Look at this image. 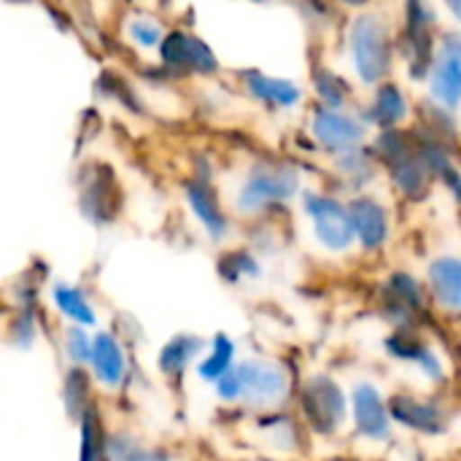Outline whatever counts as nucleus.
<instances>
[{
	"instance_id": "obj_1",
	"label": "nucleus",
	"mask_w": 461,
	"mask_h": 461,
	"mask_svg": "<svg viewBox=\"0 0 461 461\" xmlns=\"http://www.w3.org/2000/svg\"><path fill=\"white\" fill-rule=\"evenodd\" d=\"M305 189L303 170L289 159L276 157H259L251 159L240 176L235 178V186L230 194H224V203L232 213V219H267L273 211L300 200Z\"/></svg>"
},
{
	"instance_id": "obj_2",
	"label": "nucleus",
	"mask_w": 461,
	"mask_h": 461,
	"mask_svg": "<svg viewBox=\"0 0 461 461\" xmlns=\"http://www.w3.org/2000/svg\"><path fill=\"white\" fill-rule=\"evenodd\" d=\"M346 59L359 86L373 89L394 76L397 30L381 8L351 14L346 24Z\"/></svg>"
},
{
	"instance_id": "obj_3",
	"label": "nucleus",
	"mask_w": 461,
	"mask_h": 461,
	"mask_svg": "<svg viewBox=\"0 0 461 461\" xmlns=\"http://www.w3.org/2000/svg\"><path fill=\"white\" fill-rule=\"evenodd\" d=\"M213 397L227 408H249L257 413L281 411L292 394V375L284 362L270 357L238 359L213 386Z\"/></svg>"
},
{
	"instance_id": "obj_4",
	"label": "nucleus",
	"mask_w": 461,
	"mask_h": 461,
	"mask_svg": "<svg viewBox=\"0 0 461 461\" xmlns=\"http://www.w3.org/2000/svg\"><path fill=\"white\" fill-rule=\"evenodd\" d=\"M370 149L394 186V192L408 200V203H421L432 194L435 178L429 176L427 165L421 162L413 140V130L408 127H389V130H375L370 135Z\"/></svg>"
},
{
	"instance_id": "obj_5",
	"label": "nucleus",
	"mask_w": 461,
	"mask_h": 461,
	"mask_svg": "<svg viewBox=\"0 0 461 461\" xmlns=\"http://www.w3.org/2000/svg\"><path fill=\"white\" fill-rule=\"evenodd\" d=\"M438 11L432 0H405L402 22L397 30V57L405 59V70L413 81H424L438 49Z\"/></svg>"
},
{
	"instance_id": "obj_6",
	"label": "nucleus",
	"mask_w": 461,
	"mask_h": 461,
	"mask_svg": "<svg viewBox=\"0 0 461 461\" xmlns=\"http://www.w3.org/2000/svg\"><path fill=\"white\" fill-rule=\"evenodd\" d=\"M300 211L311 227V235L319 249L327 254H348L357 240L348 219V205L340 194L327 189H303L300 194Z\"/></svg>"
},
{
	"instance_id": "obj_7",
	"label": "nucleus",
	"mask_w": 461,
	"mask_h": 461,
	"mask_svg": "<svg viewBox=\"0 0 461 461\" xmlns=\"http://www.w3.org/2000/svg\"><path fill=\"white\" fill-rule=\"evenodd\" d=\"M157 65H162L170 76L184 78H213L221 73V59L213 46L186 27L167 30L157 54Z\"/></svg>"
},
{
	"instance_id": "obj_8",
	"label": "nucleus",
	"mask_w": 461,
	"mask_h": 461,
	"mask_svg": "<svg viewBox=\"0 0 461 461\" xmlns=\"http://www.w3.org/2000/svg\"><path fill=\"white\" fill-rule=\"evenodd\" d=\"M300 416L319 438H332L348 421V397L330 375H311L300 389Z\"/></svg>"
},
{
	"instance_id": "obj_9",
	"label": "nucleus",
	"mask_w": 461,
	"mask_h": 461,
	"mask_svg": "<svg viewBox=\"0 0 461 461\" xmlns=\"http://www.w3.org/2000/svg\"><path fill=\"white\" fill-rule=\"evenodd\" d=\"M305 130H308V138L313 140V149L327 157L362 146L373 135V130L365 124L357 108H327V105L311 108Z\"/></svg>"
},
{
	"instance_id": "obj_10",
	"label": "nucleus",
	"mask_w": 461,
	"mask_h": 461,
	"mask_svg": "<svg viewBox=\"0 0 461 461\" xmlns=\"http://www.w3.org/2000/svg\"><path fill=\"white\" fill-rule=\"evenodd\" d=\"M427 100L443 111H461V27L440 30L432 65L427 70Z\"/></svg>"
},
{
	"instance_id": "obj_11",
	"label": "nucleus",
	"mask_w": 461,
	"mask_h": 461,
	"mask_svg": "<svg viewBox=\"0 0 461 461\" xmlns=\"http://www.w3.org/2000/svg\"><path fill=\"white\" fill-rule=\"evenodd\" d=\"M181 200L186 213L197 221L211 243H224L232 235V213L224 203V194L208 176H192L181 186Z\"/></svg>"
},
{
	"instance_id": "obj_12",
	"label": "nucleus",
	"mask_w": 461,
	"mask_h": 461,
	"mask_svg": "<svg viewBox=\"0 0 461 461\" xmlns=\"http://www.w3.org/2000/svg\"><path fill=\"white\" fill-rule=\"evenodd\" d=\"M86 373L100 394H119L127 389L132 375V362L124 340L113 330H95L92 335V357Z\"/></svg>"
},
{
	"instance_id": "obj_13",
	"label": "nucleus",
	"mask_w": 461,
	"mask_h": 461,
	"mask_svg": "<svg viewBox=\"0 0 461 461\" xmlns=\"http://www.w3.org/2000/svg\"><path fill=\"white\" fill-rule=\"evenodd\" d=\"M348 205V219L354 230V240L365 254H381L394 232L392 211L389 205L373 194V192H359L346 200Z\"/></svg>"
},
{
	"instance_id": "obj_14",
	"label": "nucleus",
	"mask_w": 461,
	"mask_h": 461,
	"mask_svg": "<svg viewBox=\"0 0 461 461\" xmlns=\"http://www.w3.org/2000/svg\"><path fill=\"white\" fill-rule=\"evenodd\" d=\"M348 413L354 421V432L362 440L370 443H386L392 440L394 432V421L389 413V402L384 397V392L370 384V381H359L348 397Z\"/></svg>"
},
{
	"instance_id": "obj_15",
	"label": "nucleus",
	"mask_w": 461,
	"mask_h": 461,
	"mask_svg": "<svg viewBox=\"0 0 461 461\" xmlns=\"http://www.w3.org/2000/svg\"><path fill=\"white\" fill-rule=\"evenodd\" d=\"M238 81H240V89L243 95L262 105L265 111H294L303 105L305 100V89L300 81L294 78H286V76H273V73H265L259 68H246L238 73Z\"/></svg>"
},
{
	"instance_id": "obj_16",
	"label": "nucleus",
	"mask_w": 461,
	"mask_h": 461,
	"mask_svg": "<svg viewBox=\"0 0 461 461\" xmlns=\"http://www.w3.org/2000/svg\"><path fill=\"white\" fill-rule=\"evenodd\" d=\"M359 111V116L365 119V124L375 132V130H389V127H408V122L413 119V103L408 89L394 81L386 78L378 86L370 89V97L362 105H354Z\"/></svg>"
},
{
	"instance_id": "obj_17",
	"label": "nucleus",
	"mask_w": 461,
	"mask_h": 461,
	"mask_svg": "<svg viewBox=\"0 0 461 461\" xmlns=\"http://www.w3.org/2000/svg\"><path fill=\"white\" fill-rule=\"evenodd\" d=\"M386 402H389L392 421L411 429V432H416V435L438 438V435H443L448 429V411L440 402L429 400V397L397 392Z\"/></svg>"
},
{
	"instance_id": "obj_18",
	"label": "nucleus",
	"mask_w": 461,
	"mask_h": 461,
	"mask_svg": "<svg viewBox=\"0 0 461 461\" xmlns=\"http://www.w3.org/2000/svg\"><path fill=\"white\" fill-rule=\"evenodd\" d=\"M167 30L170 27L165 24V19L149 8H130L119 19V41L132 54L146 57V59H151V57L157 59Z\"/></svg>"
},
{
	"instance_id": "obj_19",
	"label": "nucleus",
	"mask_w": 461,
	"mask_h": 461,
	"mask_svg": "<svg viewBox=\"0 0 461 461\" xmlns=\"http://www.w3.org/2000/svg\"><path fill=\"white\" fill-rule=\"evenodd\" d=\"M424 286L432 305L448 316H461V257L438 254L424 273Z\"/></svg>"
},
{
	"instance_id": "obj_20",
	"label": "nucleus",
	"mask_w": 461,
	"mask_h": 461,
	"mask_svg": "<svg viewBox=\"0 0 461 461\" xmlns=\"http://www.w3.org/2000/svg\"><path fill=\"white\" fill-rule=\"evenodd\" d=\"M330 167H332L335 178L340 181V186L348 189L351 194L370 192V186L384 173L370 143H362V146H354V149H346V151L330 157Z\"/></svg>"
},
{
	"instance_id": "obj_21",
	"label": "nucleus",
	"mask_w": 461,
	"mask_h": 461,
	"mask_svg": "<svg viewBox=\"0 0 461 461\" xmlns=\"http://www.w3.org/2000/svg\"><path fill=\"white\" fill-rule=\"evenodd\" d=\"M49 303H51L54 313L62 319V324H76V327H86V330L100 327V311H97L92 294L73 281H54L49 286Z\"/></svg>"
},
{
	"instance_id": "obj_22",
	"label": "nucleus",
	"mask_w": 461,
	"mask_h": 461,
	"mask_svg": "<svg viewBox=\"0 0 461 461\" xmlns=\"http://www.w3.org/2000/svg\"><path fill=\"white\" fill-rule=\"evenodd\" d=\"M208 340L200 338V335H192V332H178L173 338H167L159 351H157V373L167 381H181L186 378L189 370H194L197 359L203 357Z\"/></svg>"
},
{
	"instance_id": "obj_23",
	"label": "nucleus",
	"mask_w": 461,
	"mask_h": 461,
	"mask_svg": "<svg viewBox=\"0 0 461 461\" xmlns=\"http://www.w3.org/2000/svg\"><path fill=\"white\" fill-rule=\"evenodd\" d=\"M311 92L316 97V105H327V108H354L357 105L354 84L327 62H316L311 68Z\"/></svg>"
},
{
	"instance_id": "obj_24",
	"label": "nucleus",
	"mask_w": 461,
	"mask_h": 461,
	"mask_svg": "<svg viewBox=\"0 0 461 461\" xmlns=\"http://www.w3.org/2000/svg\"><path fill=\"white\" fill-rule=\"evenodd\" d=\"M235 362H238V343L227 332H216L194 365V378L205 386H213L224 373L235 367Z\"/></svg>"
},
{
	"instance_id": "obj_25",
	"label": "nucleus",
	"mask_w": 461,
	"mask_h": 461,
	"mask_svg": "<svg viewBox=\"0 0 461 461\" xmlns=\"http://www.w3.org/2000/svg\"><path fill=\"white\" fill-rule=\"evenodd\" d=\"M257 432L262 435V443L270 451L278 454H294L300 446V424L297 419L281 413V411H265L254 419Z\"/></svg>"
},
{
	"instance_id": "obj_26",
	"label": "nucleus",
	"mask_w": 461,
	"mask_h": 461,
	"mask_svg": "<svg viewBox=\"0 0 461 461\" xmlns=\"http://www.w3.org/2000/svg\"><path fill=\"white\" fill-rule=\"evenodd\" d=\"M216 273L224 284L230 286H240L246 281H259L265 267H262V259L257 251L246 249V246H238V249H227L219 254L216 259Z\"/></svg>"
},
{
	"instance_id": "obj_27",
	"label": "nucleus",
	"mask_w": 461,
	"mask_h": 461,
	"mask_svg": "<svg viewBox=\"0 0 461 461\" xmlns=\"http://www.w3.org/2000/svg\"><path fill=\"white\" fill-rule=\"evenodd\" d=\"M384 297L386 303H394L400 308H405L408 313H421L429 303V294H427V286L419 276H413L411 270H394L389 278H386V286H384Z\"/></svg>"
},
{
	"instance_id": "obj_28",
	"label": "nucleus",
	"mask_w": 461,
	"mask_h": 461,
	"mask_svg": "<svg viewBox=\"0 0 461 461\" xmlns=\"http://www.w3.org/2000/svg\"><path fill=\"white\" fill-rule=\"evenodd\" d=\"M76 427H78V461H108V456H105L108 427L103 421L97 402L81 413Z\"/></svg>"
},
{
	"instance_id": "obj_29",
	"label": "nucleus",
	"mask_w": 461,
	"mask_h": 461,
	"mask_svg": "<svg viewBox=\"0 0 461 461\" xmlns=\"http://www.w3.org/2000/svg\"><path fill=\"white\" fill-rule=\"evenodd\" d=\"M95 384L86 373V367H65V375H62V405H65V413L70 421H78L81 413L95 405Z\"/></svg>"
},
{
	"instance_id": "obj_30",
	"label": "nucleus",
	"mask_w": 461,
	"mask_h": 461,
	"mask_svg": "<svg viewBox=\"0 0 461 461\" xmlns=\"http://www.w3.org/2000/svg\"><path fill=\"white\" fill-rule=\"evenodd\" d=\"M92 335L95 330L76 327V324H62L59 330V351L68 367H86L92 357Z\"/></svg>"
},
{
	"instance_id": "obj_31",
	"label": "nucleus",
	"mask_w": 461,
	"mask_h": 461,
	"mask_svg": "<svg viewBox=\"0 0 461 461\" xmlns=\"http://www.w3.org/2000/svg\"><path fill=\"white\" fill-rule=\"evenodd\" d=\"M140 446L143 440L130 427H108V438H105L108 461H130L140 451Z\"/></svg>"
},
{
	"instance_id": "obj_32",
	"label": "nucleus",
	"mask_w": 461,
	"mask_h": 461,
	"mask_svg": "<svg viewBox=\"0 0 461 461\" xmlns=\"http://www.w3.org/2000/svg\"><path fill=\"white\" fill-rule=\"evenodd\" d=\"M5 338L11 346L16 348H32V343L38 340V316L32 308H19L5 330Z\"/></svg>"
},
{
	"instance_id": "obj_33",
	"label": "nucleus",
	"mask_w": 461,
	"mask_h": 461,
	"mask_svg": "<svg viewBox=\"0 0 461 461\" xmlns=\"http://www.w3.org/2000/svg\"><path fill=\"white\" fill-rule=\"evenodd\" d=\"M130 461H181V456L170 446H159V443L157 446H149V443H143L140 451Z\"/></svg>"
},
{
	"instance_id": "obj_34",
	"label": "nucleus",
	"mask_w": 461,
	"mask_h": 461,
	"mask_svg": "<svg viewBox=\"0 0 461 461\" xmlns=\"http://www.w3.org/2000/svg\"><path fill=\"white\" fill-rule=\"evenodd\" d=\"M438 184H443V186H446V192L451 194V200H454V203H456V205L461 208V167L459 165H456V167H451V170H448V173H446V176L438 181Z\"/></svg>"
},
{
	"instance_id": "obj_35",
	"label": "nucleus",
	"mask_w": 461,
	"mask_h": 461,
	"mask_svg": "<svg viewBox=\"0 0 461 461\" xmlns=\"http://www.w3.org/2000/svg\"><path fill=\"white\" fill-rule=\"evenodd\" d=\"M373 3L375 0H335V5H340V8H346V11H365V8H373Z\"/></svg>"
},
{
	"instance_id": "obj_36",
	"label": "nucleus",
	"mask_w": 461,
	"mask_h": 461,
	"mask_svg": "<svg viewBox=\"0 0 461 461\" xmlns=\"http://www.w3.org/2000/svg\"><path fill=\"white\" fill-rule=\"evenodd\" d=\"M443 5H446L448 16L461 27V0H443Z\"/></svg>"
}]
</instances>
